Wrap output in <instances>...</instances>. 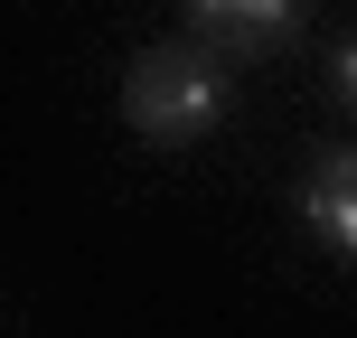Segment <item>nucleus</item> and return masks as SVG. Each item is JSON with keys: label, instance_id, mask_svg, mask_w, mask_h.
Segmentation results:
<instances>
[{"label": "nucleus", "instance_id": "1", "mask_svg": "<svg viewBox=\"0 0 357 338\" xmlns=\"http://www.w3.org/2000/svg\"><path fill=\"white\" fill-rule=\"evenodd\" d=\"M123 123L160 151H188L226 123V66L207 47H151L142 66L123 75Z\"/></svg>", "mask_w": 357, "mask_h": 338}, {"label": "nucleus", "instance_id": "2", "mask_svg": "<svg viewBox=\"0 0 357 338\" xmlns=\"http://www.w3.org/2000/svg\"><path fill=\"white\" fill-rule=\"evenodd\" d=\"M301 226L320 235L329 263H357V151H320L301 178Z\"/></svg>", "mask_w": 357, "mask_h": 338}, {"label": "nucleus", "instance_id": "3", "mask_svg": "<svg viewBox=\"0 0 357 338\" xmlns=\"http://www.w3.org/2000/svg\"><path fill=\"white\" fill-rule=\"evenodd\" d=\"M188 10L207 19V29H226V38L254 47V38H282L291 19H301V0H188Z\"/></svg>", "mask_w": 357, "mask_h": 338}, {"label": "nucleus", "instance_id": "4", "mask_svg": "<svg viewBox=\"0 0 357 338\" xmlns=\"http://www.w3.org/2000/svg\"><path fill=\"white\" fill-rule=\"evenodd\" d=\"M329 85H339V104H357V38L339 47V66H329Z\"/></svg>", "mask_w": 357, "mask_h": 338}]
</instances>
